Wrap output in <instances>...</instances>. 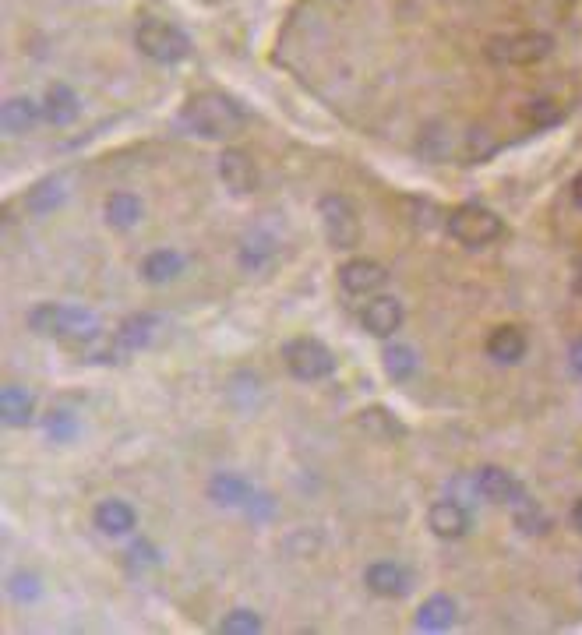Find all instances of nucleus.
I'll use <instances>...</instances> for the list:
<instances>
[{
	"label": "nucleus",
	"mask_w": 582,
	"mask_h": 635,
	"mask_svg": "<svg viewBox=\"0 0 582 635\" xmlns=\"http://www.w3.org/2000/svg\"><path fill=\"white\" fill-rule=\"evenodd\" d=\"M180 124L187 131H194L198 138H209V142H226L244 127V113L233 99L219 96V92H198L184 103L180 110Z\"/></svg>",
	"instance_id": "nucleus-1"
},
{
	"label": "nucleus",
	"mask_w": 582,
	"mask_h": 635,
	"mask_svg": "<svg viewBox=\"0 0 582 635\" xmlns=\"http://www.w3.org/2000/svg\"><path fill=\"white\" fill-rule=\"evenodd\" d=\"M29 329L39 336L64 339V343H92L99 339V318L75 304H39L29 311Z\"/></svg>",
	"instance_id": "nucleus-2"
},
{
	"label": "nucleus",
	"mask_w": 582,
	"mask_h": 635,
	"mask_svg": "<svg viewBox=\"0 0 582 635\" xmlns=\"http://www.w3.org/2000/svg\"><path fill=\"white\" fill-rule=\"evenodd\" d=\"M135 43L145 57H152L156 64H180L191 57V39L187 32H180L166 18H142L135 29Z\"/></svg>",
	"instance_id": "nucleus-3"
},
{
	"label": "nucleus",
	"mask_w": 582,
	"mask_h": 635,
	"mask_svg": "<svg viewBox=\"0 0 582 635\" xmlns=\"http://www.w3.org/2000/svg\"><path fill=\"white\" fill-rule=\"evenodd\" d=\"M318 216H321L325 240H329L336 251H350V247L360 244V212L346 195H339V191L321 195L318 198Z\"/></svg>",
	"instance_id": "nucleus-4"
},
{
	"label": "nucleus",
	"mask_w": 582,
	"mask_h": 635,
	"mask_svg": "<svg viewBox=\"0 0 582 635\" xmlns=\"http://www.w3.org/2000/svg\"><path fill=\"white\" fill-rule=\"evenodd\" d=\"M283 360H286V371L300 381H325L336 374V353L321 343V339H311V336L290 339V343L283 346Z\"/></svg>",
	"instance_id": "nucleus-5"
},
{
	"label": "nucleus",
	"mask_w": 582,
	"mask_h": 635,
	"mask_svg": "<svg viewBox=\"0 0 582 635\" xmlns=\"http://www.w3.org/2000/svg\"><path fill=\"white\" fill-rule=\"evenodd\" d=\"M445 226L463 247H487L505 233V223H501L491 209H480V205H463V209H456L445 219Z\"/></svg>",
	"instance_id": "nucleus-6"
},
{
	"label": "nucleus",
	"mask_w": 582,
	"mask_h": 635,
	"mask_svg": "<svg viewBox=\"0 0 582 635\" xmlns=\"http://www.w3.org/2000/svg\"><path fill=\"white\" fill-rule=\"evenodd\" d=\"M494 60L501 64H533V60L547 57L551 53V39L540 36V32H519V36H498L487 46Z\"/></svg>",
	"instance_id": "nucleus-7"
},
{
	"label": "nucleus",
	"mask_w": 582,
	"mask_h": 635,
	"mask_svg": "<svg viewBox=\"0 0 582 635\" xmlns=\"http://www.w3.org/2000/svg\"><path fill=\"white\" fill-rule=\"evenodd\" d=\"M427 526H431L434 537L441 540H459L470 533L473 526V512L470 505H459L456 498H441L427 508Z\"/></svg>",
	"instance_id": "nucleus-8"
},
{
	"label": "nucleus",
	"mask_w": 582,
	"mask_h": 635,
	"mask_svg": "<svg viewBox=\"0 0 582 635\" xmlns=\"http://www.w3.org/2000/svg\"><path fill=\"white\" fill-rule=\"evenodd\" d=\"M219 180L233 195H251L258 187V163L247 149H226L219 156Z\"/></svg>",
	"instance_id": "nucleus-9"
},
{
	"label": "nucleus",
	"mask_w": 582,
	"mask_h": 635,
	"mask_svg": "<svg viewBox=\"0 0 582 635\" xmlns=\"http://www.w3.org/2000/svg\"><path fill=\"white\" fill-rule=\"evenodd\" d=\"M360 325H364V332H371V336L388 339L403 325V304H399L396 297H388V293H378V297L367 300L364 311H360Z\"/></svg>",
	"instance_id": "nucleus-10"
},
{
	"label": "nucleus",
	"mask_w": 582,
	"mask_h": 635,
	"mask_svg": "<svg viewBox=\"0 0 582 635\" xmlns=\"http://www.w3.org/2000/svg\"><path fill=\"white\" fill-rule=\"evenodd\" d=\"M473 484H477V494L487 501H498V505H519V501L526 498V487L519 484V480L512 477L508 470H501V466H484V470L473 477Z\"/></svg>",
	"instance_id": "nucleus-11"
},
{
	"label": "nucleus",
	"mask_w": 582,
	"mask_h": 635,
	"mask_svg": "<svg viewBox=\"0 0 582 635\" xmlns=\"http://www.w3.org/2000/svg\"><path fill=\"white\" fill-rule=\"evenodd\" d=\"M364 583H367V590L378 593V597L396 600V597H406V593H410L413 576L399 565V561H374V565L364 568Z\"/></svg>",
	"instance_id": "nucleus-12"
},
{
	"label": "nucleus",
	"mask_w": 582,
	"mask_h": 635,
	"mask_svg": "<svg viewBox=\"0 0 582 635\" xmlns=\"http://www.w3.org/2000/svg\"><path fill=\"white\" fill-rule=\"evenodd\" d=\"M339 286H343L350 297H367V293H378L385 286V269L371 258H350L346 265H339Z\"/></svg>",
	"instance_id": "nucleus-13"
},
{
	"label": "nucleus",
	"mask_w": 582,
	"mask_h": 635,
	"mask_svg": "<svg viewBox=\"0 0 582 635\" xmlns=\"http://www.w3.org/2000/svg\"><path fill=\"white\" fill-rule=\"evenodd\" d=\"M456 618H459L456 600L448 597V593H431V597L417 607L413 625H417L420 632H448V628L456 625Z\"/></svg>",
	"instance_id": "nucleus-14"
},
{
	"label": "nucleus",
	"mask_w": 582,
	"mask_h": 635,
	"mask_svg": "<svg viewBox=\"0 0 582 635\" xmlns=\"http://www.w3.org/2000/svg\"><path fill=\"white\" fill-rule=\"evenodd\" d=\"M82 113V99L71 85H50L43 96V120L53 127H68Z\"/></svg>",
	"instance_id": "nucleus-15"
},
{
	"label": "nucleus",
	"mask_w": 582,
	"mask_h": 635,
	"mask_svg": "<svg viewBox=\"0 0 582 635\" xmlns=\"http://www.w3.org/2000/svg\"><path fill=\"white\" fill-rule=\"evenodd\" d=\"M92 519H96V526L106 533V537H127V533H135V526H138V512L120 498L99 501Z\"/></svg>",
	"instance_id": "nucleus-16"
},
{
	"label": "nucleus",
	"mask_w": 582,
	"mask_h": 635,
	"mask_svg": "<svg viewBox=\"0 0 582 635\" xmlns=\"http://www.w3.org/2000/svg\"><path fill=\"white\" fill-rule=\"evenodd\" d=\"M251 494H254L251 480L240 477V473H216L209 480V498L223 508H244L251 501Z\"/></svg>",
	"instance_id": "nucleus-17"
},
{
	"label": "nucleus",
	"mask_w": 582,
	"mask_h": 635,
	"mask_svg": "<svg viewBox=\"0 0 582 635\" xmlns=\"http://www.w3.org/2000/svg\"><path fill=\"white\" fill-rule=\"evenodd\" d=\"M103 219L113 230H131L142 223V198L135 191H113L103 205Z\"/></svg>",
	"instance_id": "nucleus-18"
},
{
	"label": "nucleus",
	"mask_w": 582,
	"mask_h": 635,
	"mask_svg": "<svg viewBox=\"0 0 582 635\" xmlns=\"http://www.w3.org/2000/svg\"><path fill=\"white\" fill-rule=\"evenodd\" d=\"M487 357L498 364H519L526 357V336L515 325H498L487 336Z\"/></svg>",
	"instance_id": "nucleus-19"
},
{
	"label": "nucleus",
	"mask_w": 582,
	"mask_h": 635,
	"mask_svg": "<svg viewBox=\"0 0 582 635\" xmlns=\"http://www.w3.org/2000/svg\"><path fill=\"white\" fill-rule=\"evenodd\" d=\"M184 254L173 251V247H159V251L145 254V262H142V276L149 279V283L163 286V283H173V279L184 272Z\"/></svg>",
	"instance_id": "nucleus-20"
},
{
	"label": "nucleus",
	"mask_w": 582,
	"mask_h": 635,
	"mask_svg": "<svg viewBox=\"0 0 582 635\" xmlns=\"http://www.w3.org/2000/svg\"><path fill=\"white\" fill-rule=\"evenodd\" d=\"M381 367H385V374L392 381L406 385V381L417 378V367H420L417 350H413V346H406V343H388L385 353H381Z\"/></svg>",
	"instance_id": "nucleus-21"
},
{
	"label": "nucleus",
	"mask_w": 582,
	"mask_h": 635,
	"mask_svg": "<svg viewBox=\"0 0 582 635\" xmlns=\"http://www.w3.org/2000/svg\"><path fill=\"white\" fill-rule=\"evenodd\" d=\"M43 117V103H36V99L29 96H11L8 103H4V131L8 135H22V131H29L36 120Z\"/></svg>",
	"instance_id": "nucleus-22"
},
{
	"label": "nucleus",
	"mask_w": 582,
	"mask_h": 635,
	"mask_svg": "<svg viewBox=\"0 0 582 635\" xmlns=\"http://www.w3.org/2000/svg\"><path fill=\"white\" fill-rule=\"evenodd\" d=\"M32 396L22 389V385H4L0 392V417L8 427H25L32 420Z\"/></svg>",
	"instance_id": "nucleus-23"
},
{
	"label": "nucleus",
	"mask_w": 582,
	"mask_h": 635,
	"mask_svg": "<svg viewBox=\"0 0 582 635\" xmlns=\"http://www.w3.org/2000/svg\"><path fill=\"white\" fill-rule=\"evenodd\" d=\"M64 198H68V184L60 177H46L29 191V209L46 216V212H57L64 205Z\"/></svg>",
	"instance_id": "nucleus-24"
},
{
	"label": "nucleus",
	"mask_w": 582,
	"mask_h": 635,
	"mask_svg": "<svg viewBox=\"0 0 582 635\" xmlns=\"http://www.w3.org/2000/svg\"><path fill=\"white\" fill-rule=\"evenodd\" d=\"M515 526H519L523 533H530V537H540V533L551 530V516H547L544 508L526 494V498L515 505Z\"/></svg>",
	"instance_id": "nucleus-25"
},
{
	"label": "nucleus",
	"mask_w": 582,
	"mask_h": 635,
	"mask_svg": "<svg viewBox=\"0 0 582 635\" xmlns=\"http://www.w3.org/2000/svg\"><path fill=\"white\" fill-rule=\"evenodd\" d=\"M272 254H276V244H272V237L258 233V237H247L244 244H240L237 258H240V265H244V269L258 272V269H265V265H269Z\"/></svg>",
	"instance_id": "nucleus-26"
},
{
	"label": "nucleus",
	"mask_w": 582,
	"mask_h": 635,
	"mask_svg": "<svg viewBox=\"0 0 582 635\" xmlns=\"http://www.w3.org/2000/svg\"><path fill=\"white\" fill-rule=\"evenodd\" d=\"M43 434L57 445H68L78 438V417L71 410H50L43 417Z\"/></svg>",
	"instance_id": "nucleus-27"
},
{
	"label": "nucleus",
	"mask_w": 582,
	"mask_h": 635,
	"mask_svg": "<svg viewBox=\"0 0 582 635\" xmlns=\"http://www.w3.org/2000/svg\"><path fill=\"white\" fill-rule=\"evenodd\" d=\"M360 427H364L367 434H374V438H403V434H406L403 424H399V420L392 417L388 410H381V406H378V410L371 406V410L360 413Z\"/></svg>",
	"instance_id": "nucleus-28"
},
{
	"label": "nucleus",
	"mask_w": 582,
	"mask_h": 635,
	"mask_svg": "<svg viewBox=\"0 0 582 635\" xmlns=\"http://www.w3.org/2000/svg\"><path fill=\"white\" fill-rule=\"evenodd\" d=\"M265 628L262 614L247 611V607H237V611H230L223 621H219V632L226 635H258Z\"/></svg>",
	"instance_id": "nucleus-29"
},
{
	"label": "nucleus",
	"mask_w": 582,
	"mask_h": 635,
	"mask_svg": "<svg viewBox=\"0 0 582 635\" xmlns=\"http://www.w3.org/2000/svg\"><path fill=\"white\" fill-rule=\"evenodd\" d=\"M420 156L434 159V163L456 156V149H452V135H445V127H434V131H424V135H420Z\"/></svg>",
	"instance_id": "nucleus-30"
},
{
	"label": "nucleus",
	"mask_w": 582,
	"mask_h": 635,
	"mask_svg": "<svg viewBox=\"0 0 582 635\" xmlns=\"http://www.w3.org/2000/svg\"><path fill=\"white\" fill-rule=\"evenodd\" d=\"M491 152H494L491 135H484L480 127H473L470 135H463V142H459V159H463V163H480V159H487Z\"/></svg>",
	"instance_id": "nucleus-31"
},
{
	"label": "nucleus",
	"mask_w": 582,
	"mask_h": 635,
	"mask_svg": "<svg viewBox=\"0 0 582 635\" xmlns=\"http://www.w3.org/2000/svg\"><path fill=\"white\" fill-rule=\"evenodd\" d=\"M8 593L15 600H22V604H32V600H39V593H43V579H39L36 572H11Z\"/></svg>",
	"instance_id": "nucleus-32"
},
{
	"label": "nucleus",
	"mask_w": 582,
	"mask_h": 635,
	"mask_svg": "<svg viewBox=\"0 0 582 635\" xmlns=\"http://www.w3.org/2000/svg\"><path fill=\"white\" fill-rule=\"evenodd\" d=\"M127 565L131 568H156L159 551L149 544V540H138V544H131V551H127Z\"/></svg>",
	"instance_id": "nucleus-33"
},
{
	"label": "nucleus",
	"mask_w": 582,
	"mask_h": 635,
	"mask_svg": "<svg viewBox=\"0 0 582 635\" xmlns=\"http://www.w3.org/2000/svg\"><path fill=\"white\" fill-rule=\"evenodd\" d=\"M247 519H254V523H262V519H272L276 516V505H272V494H251V501L244 505Z\"/></svg>",
	"instance_id": "nucleus-34"
},
{
	"label": "nucleus",
	"mask_w": 582,
	"mask_h": 635,
	"mask_svg": "<svg viewBox=\"0 0 582 635\" xmlns=\"http://www.w3.org/2000/svg\"><path fill=\"white\" fill-rule=\"evenodd\" d=\"M568 357H572V371L582 374V339H575L572 350H568Z\"/></svg>",
	"instance_id": "nucleus-35"
},
{
	"label": "nucleus",
	"mask_w": 582,
	"mask_h": 635,
	"mask_svg": "<svg viewBox=\"0 0 582 635\" xmlns=\"http://www.w3.org/2000/svg\"><path fill=\"white\" fill-rule=\"evenodd\" d=\"M572 202L582 209V173H579V177H575V184H572Z\"/></svg>",
	"instance_id": "nucleus-36"
},
{
	"label": "nucleus",
	"mask_w": 582,
	"mask_h": 635,
	"mask_svg": "<svg viewBox=\"0 0 582 635\" xmlns=\"http://www.w3.org/2000/svg\"><path fill=\"white\" fill-rule=\"evenodd\" d=\"M572 523H575V530H582V501L572 508Z\"/></svg>",
	"instance_id": "nucleus-37"
},
{
	"label": "nucleus",
	"mask_w": 582,
	"mask_h": 635,
	"mask_svg": "<svg viewBox=\"0 0 582 635\" xmlns=\"http://www.w3.org/2000/svg\"><path fill=\"white\" fill-rule=\"evenodd\" d=\"M572 286H575V293H582V262L575 265V279H572Z\"/></svg>",
	"instance_id": "nucleus-38"
}]
</instances>
